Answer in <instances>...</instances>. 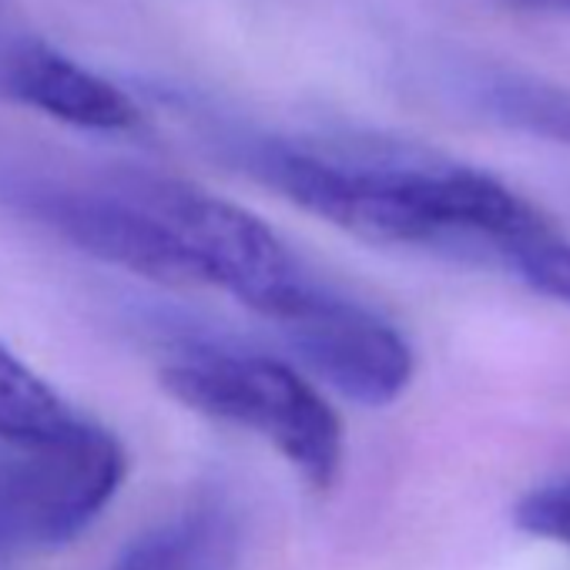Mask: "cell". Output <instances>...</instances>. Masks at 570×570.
Here are the masks:
<instances>
[{
  "label": "cell",
  "instance_id": "obj_1",
  "mask_svg": "<svg viewBox=\"0 0 570 570\" xmlns=\"http://www.w3.org/2000/svg\"><path fill=\"white\" fill-rule=\"evenodd\" d=\"M238 161L303 212L376 245L473 248L510 258L550 235L543 215L500 178L390 155H343L289 141H248Z\"/></svg>",
  "mask_w": 570,
  "mask_h": 570
},
{
  "label": "cell",
  "instance_id": "obj_2",
  "mask_svg": "<svg viewBox=\"0 0 570 570\" xmlns=\"http://www.w3.org/2000/svg\"><path fill=\"white\" fill-rule=\"evenodd\" d=\"M185 410L272 443L309 487L330 490L343 466V420L289 363L265 353L195 346L158 373Z\"/></svg>",
  "mask_w": 570,
  "mask_h": 570
},
{
  "label": "cell",
  "instance_id": "obj_3",
  "mask_svg": "<svg viewBox=\"0 0 570 570\" xmlns=\"http://www.w3.org/2000/svg\"><path fill=\"white\" fill-rule=\"evenodd\" d=\"M191 255L202 285L222 289L265 323H278L309 289L316 275L258 215L178 178L148 171L115 175Z\"/></svg>",
  "mask_w": 570,
  "mask_h": 570
},
{
  "label": "cell",
  "instance_id": "obj_4",
  "mask_svg": "<svg viewBox=\"0 0 570 570\" xmlns=\"http://www.w3.org/2000/svg\"><path fill=\"white\" fill-rule=\"evenodd\" d=\"M128 476L121 440L81 416L55 440L0 446V543L55 550L81 537Z\"/></svg>",
  "mask_w": 570,
  "mask_h": 570
},
{
  "label": "cell",
  "instance_id": "obj_5",
  "mask_svg": "<svg viewBox=\"0 0 570 570\" xmlns=\"http://www.w3.org/2000/svg\"><path fill=\"white\" fill-rule=\"evenodd\" d=\"M275 330L326 386L353 403L390 406L413 380V350L403 333L323 278Z\"/></svg>",
  "mask_w": 570,
  "mask_h": 570
},
{
  "label": "cell",
  "instance_id": "obj_6",
  "mask_svg": "<svg viewBox=\"0 0 570 570\" xmlns=\"http://www.w3.org/2000/svg\"><path fill=\"white\" fill-rule=\"evenodd\" d=\"M14 205L38 225L88 252L161 285H202V275L181 242L111 175L101 185L28 181L14 188Z\"/></svg>",
  "mask_w": 570,
  "mask_h": 570
},
{
  "label": "cell",
  "instance_id": "obj_7",
  "mask_svg": "<svg viewBox=\"0 0 570 570\" xmlns=\"http://www.w3.org/2000/svg\"><path fill=\"white\" fill-rule=\"evenodd\" d=\"M4 85L21 105L71 128L131 131L141 121L131 95L48 45L18 48L8 58Z\"/></svg>",
  "mask_w": 570,
  "mask_h": 570
},
{
  "label": "cell",
  "instance_id": "obj_8",
  "mask_svg": "<svg viewBox=\"0 0 570 570\" xmlns=\"http://www.w3.org/2000/svg\"><path fill=\"white\" fill-rule=\"evenodd\" d=\"M238 523L225 500H198L138 533L108 570H232Z\"/></svg>",
  "mask_w": 570,
  "mask_h": 570
},
{
  "label": "cell",
  "instance_id": "obj_9",
  "mask_svg": "<svg viewBox=\"0 0 570 570\" xmlns=\"http://www.w3.org/2000/svg\"><path fill=\"white\" fill-rule=\"evenodd\" d=\"M466 101L500 128L570 148V88L520 68H476Z\"/></svg>",
  "mask_w": 570,
  "mask_h": 570
},
{
  "label": "cell",
  "instance_id": "obj_10",
  "mask_svg": "<svg viewBox=\"0 0 570 570\" xmlns=\"http://www.w3.org/2000/svg\"><path fill=\"white\" fill-rule=\"evenodd\" d=\"M81 420L78 410L24 360L0 346V446H31L61 436Z\"/></svg>",
  "mask_w": 570,
  "mask_h": 570
},
{
  "label": "cell",
  "instance_id": "obj_11",
  "mask_svg": "<svg viewBox=\"0 0 570 570\" xmlns=\"http://www.w3.org/2000/svg\"><path fill=\"white\" fill-rule=\"evenodd\" d=\"M507 265L547 299L570 306V242L557 238L553 232L517 248Z\"/></svg>",
  "mask_w": 570,
  "mask_h": 570
},
{
  "label": "cell",
  "instance_id": "obj_12",
  "mask_svg": "<svg viewBox=\"0 0 570 570\" xmlns=\"http://www.w3.org/2000/svg\"><path fill=\"white\" fill-rule=\"evenodd\" d=\"M517 527L570 547V480L540 487L517 503Z\"/></svg>",
  "mask_w": 570,
  "mask_h": 570
},
{
  "label": "cell",
  "instance_id": "obj_13",
  "mask_svg": "<svg viewBox=\"0 0 570 570\" xmlns=\"http://www.w3.org/2000/svg\"><path fill=\"white\" fill-rule=\"evenodd\" d=\"M503 4L537 14H570V0H503Z\"/></svg>",
  "mask_w": 570,
  "mask_h": 570
}]
</instances>
